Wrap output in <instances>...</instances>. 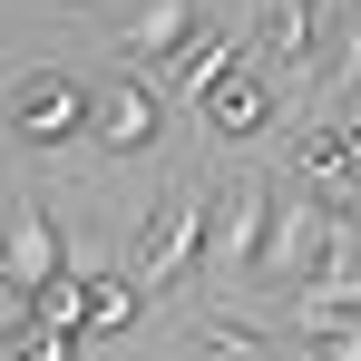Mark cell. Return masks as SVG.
<instances>
[{"instance_id":"1","label":"cell","mask_w":361,"mask_h":361,"mask_svg":"<svg viewBox=\"0 0 361 361\" xmlns=\"http://www.w3.org/2000/svg\"><path fill=\"white\" fill-rule=\"evenodd\" d=\"M205 235H215V195H205V176H176L166 195H157V215L137 225V254H127V293H137V302L176 293L185 274L205 264Z\"/></svg>"},{"instance_id":"2","label":"cell","mask_w":361,"mask_h":361,"mask_svg":"<svg viewBox=\"0 0 361 361\" xmlns=\"http://www.w3.org/2000/svg\"><path fill=\"white\" fill-rule=\"evenodd\" d=\"M88 108H98V88H88V78H68V68H20V78H10V98H0V127H10V147L59 157V147L88 137Z\"/></svg>"},{"instance_id":"3","label":"cell","mask_w":361,"mask_h":361,"mask_svg":"<svg viewBox=\"0 0 361 361\" xmlns=\"http://www.w3.org/2000/svg\"><path fill=\"white\" fill-rule=\"evenodd\" d=\"M68 274V244H59V215L49 195H0V302H39L49 283Z\"/></svg>"},{"instance_id":"4","label":"cell","mask_w":361,"mask_h":361,"mask_svg":"<svg viewBox=\"0 0 361 361\" xmlns=\"http://www.w3.org/2000/svg\"><path fill=\"white\" fill-rule=\"evenodd\" d=\"M274 185H283V176H244V185H225V215H215V235H205V274H225V283H254V274H264Z\"/></svg>"},{"instance_id":"5","label":"cell","mask_w":361,"mask_h":361,"mask_svg":"<svg viewBox=\"0 0 361 361\" xmlns=\"http://www.w3.org/2000/svg\"><path fill=\"white\" fill-rule=\"evenodd\" d=\"M88 137H98L108 157H147V147L166 137V98H157L137 68H118V78L98 88V108H88Z\"/></svg>"},{"instance_id":"6","label":"cell","mask_w":361,"mask_h":361,"mask_svg":"<svg viewBox=\"0 0 361 361\" xmlns=\"http://www.w3.org/2000/svg\"><path fill=\"white\" fill-rule=\"evenodd\" d=\"M195 30H205V20H195V0H137V20H127V30L108 39V49H118L127 68H157V59L176 68Z\"/></svg>"},{"instance_id":"7","label":"cell","mask_w":361,"mask_h":361,"mask_svg":"<svg viewBox=\"0 0 361 361\" xmlns=\"http://www.w3.org/2000/svg\"><path fill=\"white\" fill-rule=\"evenodd\" d=\"M264 127H274V88H264L254 68H235V78L205 98V137H215V147H244V137H264Z\"/></svg>"},{"instance_id":"8","label":"cell","mask_w":361,"mask_h":361,"mask_svg":"<svg viewBox=\"0 0 361 361\" xmlns=\"http://www.w3.org/2000/svg\"><path fill=\"white\" fill-rule=\"evenodd\" d=\"M235 68H244V39H235V30H195V39H185V59H176V78H185V98L205 108Z\"/></svg>"},{"instance_id":"9","label":"cell","mask_w":361,"mask_h":361,"mask_svg":"<svg viewBox=\"0 0 361 361\" xmlns=\"http://www.w3.org/2000/svg\"><path fill=\"white\" fill-rule=\"evenodd\" d=\"M78 293H88L78 342H108V332H127V322H137V293H127V274H108V264H88V274H78Z\"/></svg>"},{"instance_id":"10","label":"cell","mask_w":361,"mask_h":361,"mask_svg":"<svg viewBox=\"0 0 361 361\" xmlns=\"http://www.w3.org/2000/svg\"><path fill=\"white\" fill-rule=\"evenodd\" d=\"M185 352H195V361H283V352H274V332L225 322V312H215V322H195V332H185Z\"/></svg>"},{"instance_id":"11","label":"cell","mask_w":361,"mask_h":361,"mask_svg":"<svg viewBox=\"0 0 361 361\" xmlns=\"http://www.w3.org/2000/svg\"><path fill=\"white\" fill-rule=\"evenodd\" d=\"M264 49L283 68H302L312 49H322V30H312V0H264Z\"/></svg>"},{"instance_id":"12","label":"cell","mask_w":361,"mask_h":361,"mask_svg":"<svg viewBox=\"0 0 361 361\" xmlns=\"http://www.w3.org/2000/svg\"><path fill=\"white\" fill-rule=\"evenodd\" d=\"M302 342H312V361H361V312H342V322H312Z\"/></svg>"},{"instance_id":"13","label":"cell","mask_w":361,"mask_h":361,"mask_svg":"<svg viewBox=\"0 0 361 361\" xmlns=\"http://www.w3.org/2000/svg\"><path fill=\"white\" fill-rule=\"evenodd\" d=\"M20 342H30V302H0V361H20Z\"/></svg>"},{"instance_id":"14","label":"cell","mask_w":361,"mask_h":361,"mask_svg":"<svg viewBox=\"0 0 361 361\" xmlns=\"http://www.w3.org/2000/svg\"><path fill=\"white\" fill-rule=\"evenodd\" d=\"M20 361H78V352H68V342H49V332H30V342H20Z\"/></svg>"}]
</instances>
